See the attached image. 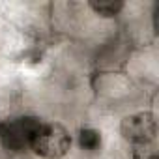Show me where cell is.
<instances>
[{
	"mask_svg": "<svg viewBox=\"0 0 159 159\" xmlns=\"http://www.w3.org/2000/svg\"><path fill=\"white\" fill-rule=\"evenodd\" d=\"M43 125V122L36 116H21L15 118L13 122L6 124L4 131H2V142L6 148L21 152L26 146L32 144L36 133L39 131V127Z\"/></svg>",
	"mask_w": 159,
	"mask_h": 159,
	"instance_id": "cell-2",
	"label": "cell"
},
{
	"mask_svg": "<svg viewBox=\"0 0 159 159\" xmlns=\"http://www.w3.org/2000/svg\"><path fill=\"white\" fill-rule=\"evenodd\" d=\"M79 144H81L83 150L88 152H96L101 146V135L96 129H83L79 133Z\"/></svg>",
	"mask_w": 159,
	"mask_h": 159,
	"instance_id": "cell-5",
	"label": "cell"
},
{
	"mask_svg": "<svg viewBox=\"0 0 159 159\" xmlns=\"http://www.w3.org/2000/svg\"><path fill=\"white\" fill-rule=\"evenodd\" d=\"M120 129H122V135L125 140L142 148L155 139L157 124H155V118L152 112H137V114L125 116L122 120Z\"/></svg>",
	"mask_w": 159,
	"mask_h": 159,
	"instance_id": "cell-3",
	"label": "cell"
},
{
	"mask_svg": "<svg viewBox=\"0 0 159 159\" xmlns=\"http://www.w3.org/2000/svg\"><path fill=\"white\" fill-rule=\"evenodd\" d=\"M30 148L45 159H60L71 148V137L60 124H43L36 133Z\"/></svg>",
	"mask_w": 159,
	"mask_h": 159,
	"instance_id": "cell-1",
	"label": "cell"
},
{
	"mask_svg": "<svg viewBox=\"0 0 159 159\" xmlns=\"http://www.w3.org/2000/svg\"><path fill=\"white\" fill-rule=\"evenodd\" d=\"M90 8L98 13V15H103V17H114L122 11L124 8V2H120V0H94V2H90Z\"/></svg>",
	"mask_w": 159,
	"mask_h": 159,
	"instance_id": "cell-4",
	"label": "cell"
}]
</instances>
